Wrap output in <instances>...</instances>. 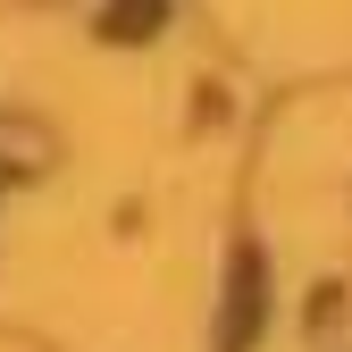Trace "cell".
<instances>
[{"instance_id": "obj_1", "label": "cell", "mask_w": 352, "mask_h": 352, "mask_svg": "<svg viewBox=\"0 0 352 352\" xmlns=\"http://www.w3.org/2000/svg\"><path fill=\"white\" fill-rule=\"evenodd\" d=\"M51 151H59V143L42 135L34 118H0V168H17V176H25V168H42V160H51Z\"/></svg>"}]
</instances>
